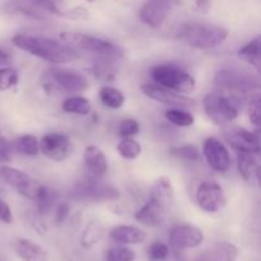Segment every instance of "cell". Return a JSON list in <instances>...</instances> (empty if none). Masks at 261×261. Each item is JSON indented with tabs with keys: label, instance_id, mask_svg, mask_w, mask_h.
Wrapping results in <instances>:
<instances>
[{
	"label": "cell",
	"instance_id": "cell-1",
	"mask_svg": "<svg viewBox=\"0 0 261 261\" xmlns=\"http://www.w3.org/2000/svg\"><path fill=\"white\" fill-rule=\"evenodd\" d=\"M12 42L22 51L54 64L71 63L78 59V54L71 46L43 36L18 33L13 36Z\"/></svg>",
	"mask_w": 261,
	"mask_h": 261
},
{
	"label": "cell",
	"instance_id": "cell-2",
	"mask_svg": "<svg viewBox=\"0 0 261 261\" xmlns=\"http://www.w3.org/2000/svg\"><path fill=\"white\" fill-rule=\"evenodd\" d=\"M229 31L226 27L208 23L186 22L178 28L177 38L190 47L211 50L221 46L227 40Z\"/></svg>",
	"mask_w": 261,
	"mask_h": 261
},
{
	"label": "cell",
	"instance_id": "cell-3",
	"mask_svg": "<svg viewBox=\"0 0 261 261\" xmlns=\"http://www.w3.org/2000/svg\"><path fill=\"white\" fill-rule=\"evenodd\" d=\"M150 75L157 84L177 93L188 94L195 89V79L175 64H161L154 66Z\"/></svg>",
	"mask_w": 261,
	"mask_h": 261
},
{
	"label": "cell",
	"instance_id": "cell-4",
	"mask_svg": "<svg viewBox=\"0 0 261 261\" xmlns=\"http://www.w3.org/2000/svg\"><path fill=\"white\" fill-rule=\"evenodd\" d=\"M61 42L71 46L73 48H81V50L89 51V53L98 54L102 56H121L122 50L119 46L114 45L110 41L103 38L96 37V36L87 35L82 32H61L59 35Z\"/></svg>",
	"mask_w": 261,
	"mask_h": 261
},
{
	"label": "cell",
	"instance_id": "cell-5",
	"mask_svg": "<svg viewBox=\"0 0 261 261\" xmlns=\"http://www.w3.org/2000/svg\"><path fill=\"white\" fill-rule=\"evenodd\" d=\"M204 110L209 119L217 125L231 124L239 117V105L231 97L222 93H209L204 97Z\"/></svg>",
	"mask_w": 261,
	"mask_h": 261
},
{
	"label": "cell",
	"instance_id": "cell-6",
	"mask_svg": "<svg viewBox=\"0 0 261 261\" xmlns=\"http://www.w3.org/2000/svg\"><path fill=\"white\" fill-rule=\"evenodd\" d=\"M71 195L83 201H107L119 199L120 190L109 184L101 182L98 178L88 177L74 186Z\"/></svg>",
	"mask_w": 261,
	"mask_h": 261
},
{
	"label": "cell",
	"instance_id": "cell-7",
	"mask_svg": "<svg viewBox=\"0 0 261 261\" xmlns=\"http://www.w3.org/2000/svg\"><path fill=\"white\" fill-rule=\"evenodd\" d=\"M214 84L219 89L232 93H249L259 88L257 82L252 75L236 69H221L214 76Z\"/></svg>",
	"mask_w": 261,
	"mask_h": 261
},
{
	"label": "cell",
	"instance_id": "cell-8",
	"mask_svg": "<svg viewBox=\"0 0 261 261\" xmlns=\"http://www.w3.org/2000/svg\"><path fill=\"white\" fill-rule=\"evenodd\" d=\"M180 0H147L139 10V18L144 24L158 28L166 22Z\"/></svg>",
	"mask_w": 261,
	"mask_h": 261
},
{
	"label": "cell",
	"instance_id": "cell-9",
	"mask_svg": "<svg viewBox=\"0 0 261 261\" xmlns=\"http://www.w3.org/2000/svg\"><path fill=\"white\" fill-rule=\"evenodd\" d=\"M0 177L4 182L12 186L17 193L23 195L24 198L35 200L40 184L18 168L10 167V166H2L0 167Z\"/></svg>",
	"mask_w": 261,
	"mask_h": 261
},
{
	"label": "cell",
	"instance_id": "cell-10",
	"mask_svg": "<svg viewBox=\"0 0 261 261\" xmlns=\"http://www.w3.org/2000/svg\"><path fill=\"white\" fill-rule=\"evenodd\" d=\"M196 201L203 211L216 213L226 206L227 198L219 184L203 182L196 191Z\"/></svg>",
	"mask_w": 261,
	"mask_h": 261
},
{
	"label": "cell",
	"instance_id": "cell-11",
	"mask_svg": "<svg viewBox=\"0 0 261 261\" xmlns=\"http://www.w3.org/2000/svg\"><path fill=\"white\" fill-rule=\"evenodd\" d=\"M203 153L208 165L217 172H227L231 168L232 161L228 149L217 138L211 137L204 140Z\"/></svg>",
	"mask_w": 261,
	"mask_h": 261
},
{
	"label": "cell",
	"instance_id": "cell-12",
	"mask_svg": "<svg viewBox=\"0 0 261 261\" xmlns=\"http://www.w3.org/2000/svg\"><path fill=\"white\" fill-rule=\"evenodd\" d=\"M40 152L50 160L60 162L66 160L73 152V144L66 135L50 133L40 142Z\"/></svg>",
	"mask_w": 261,
	"mask_h": 261
},
{
	"label": "cell",
	"instance_id": "cell-13",
	"mask_svg": "<svg viewBox=\"0 0 261 261\" xmlns=\"http://www.w3.org/2000/svg\"><path fill=\"white\" fill-rule=\"evenodd\" d=\"M224 138L228 144L239 153H260V138L255 132L244 129V127H232L224 132Z\"/></svg>",
	"mask_w": 261,
	"mask_h": 261
},
{
	"label": "cell",
	"instance_id": "cell-14",
	"mask_svg": "<svg viewBox=\"0 0 261 261\" xmlns=\"http://www.w3.org/2000/svg\"><path fill=\"white\" fill-rule=\"evenodd\" d=\"M204 233L200 228L191 224H182L172 229L170 234V246L175 251L194 249L203 244Z\"/></svg>",
	"mask_w": 261,
	"mask_h": 261
},
{
	"label": "cell",
	"instance_id": "cell-15",
	"mask_svg": "<svg viewBox=\"0 0 261 261\" xmlns=\"http://www.w3.org/2000/svg\"><path fill=\"white\" fill-rule=\"evenodd\" d=\"M143 93L154 101L168 105V106H193L194 101L184 94L177 93L172 89L165 88L157 83H145L140 87Z\"/></svg>",
	"mask_w": 261,
	"mask_h": 261
},
{
	"label": "cell",
	"instance_id": "cell-16",
	"mask_svg": "<svg viewBox=\"0 0 261 261\" xmlns=\"http://www.w3.org/2000/svg\"><path fill=\"white\" fill-rule=\"evenodd\" d=\"M50 75L61 88L69 92H83L89 86L86 76L71 69L55 68L50 71Z\"/></svg>",
	"mask_w": 261,
	"mask_h": 261
},
{
	"label": "cell",
	"instance_id": "cell-17",
	"mask_svg": "<svg viewBox=\"0 0 261 261\" xmlns=\"http://www.w3.org/2000/svg\"><path fill=\"white\" fill-rule=\"evenodd\" d=\"M149 201L154 203L163 211L168 212L175 203V190L171 181L166 177H161L153 184L149 193Z\"/></svg>",
	"mask_w": 261,
	"mask_h": 261
},
{
	"label": "cell",
	"instance_id": "cell-18",
	"mask_svg": "<svg viewBox=\"0 0 261 261\" xmlns=\"http://www.w3.org/2000/svg\"><path fill=\"white\" fill-rule=\"evenodd\" d=\"M84 166L89 176L94 178L103 177L109 168L106 155L96 145H88L84 150Z\"/></svg>",
	"mask_w": 261,
	"mask_h": 261
},
{
	"label": "cell",
	"instance_id": "cell-19",
	"mask_svg": "<svg viewBox=\"0 0 261 261\" xmlns=\"http://www.w3.org/2000/svg\"><path fill=\"white\" fill-rule=\"evenodd\" d=\"M239 250L231 242H218L200 254L195 261H236Z\"/></svg>",
	"mask_w": 261,
	"mask_h": 261
},
{
	"label": "cell",
	"instance_id": "cell-20",
	"mask_svg": "<svg viewBox=\"0 0 261 261\" xmlns=\"http://www.w3.org/2000/svg\"><path fill=\"white\" fill-rule=\"evenodd\" d=\"M110 237H111L112 241L120 245H138L145 241L147 233L139 227L122 224V226L112 228L110 232Z\"/></svg>",
	"mask_w": 261,
	"mask_h": 261
},
{
	"label": "cell",
	"instance_id": "cell-21",
	"mask_svg": "<svg viewBox=\"0 0 261 261\" xmlns=\"http://www.w3.org/2000/svg\"><path fill=\"white\" fill-rule=\"evenodd\" d=\"M257 155L259 154L237 152V168H239L240 175L247 182L259 181L260 165Z\"/></svg>",
	"mask_w": 261,
	"mask_h": 261
},
{
	"label": "cell",
	"instance_id": "cell-22",
	"mask_svg": "<svg viewBox=\"0 0 261 261\" xmlns=\"http://www.w3.org/2000/svg\"><path fill=\"white\" fill-rule=\"evenodd\" d=\"M166 216H167V212L148 200L147 204H144L142 208L135 212L134 218L140 224H144L148 227H157L165 221Z\"/></svg>",
	"mask_w": 261,
	"mask_h": 261
},
{
	"label": "cell",
	"instance_id": "cell-23",
	"mask_svg": "<svg viewBox=\"0 0 261 261\" xmlns=\"http://www.w3.org/2000/svg\"><path fill=\"white\" fill-rule=\"evenodd\" d=\"M15 251L23 261H48L45 249L28 239H18L15 241Z\"/></svg>",
	"mask_w": 261,
	"mask_h": 261
},
{
	"label": "cell",
	"instance_id": "cell-24",
	"mask_svg": "<svg viewBox=\"0 0 261 261\" xmlns=\"http://www.w3.org/2000/svg\"><path fill=\"white\" fill-rule=\"evenodd\" d=\"M239 58L241 60L246 61L250 65L254 66L255 69L259 70L260 68V37H255L254 40L250 41L247 45H245L244 47L240 48L239 51Z\"/></svg>",
	"mask_w": 261,
	"mask_h": 261
},
{
	"label": "cell",
	"instance_id": "cell-25",
	"mask_svg": "<svg viewBox=\"0 0 261 261\" xmlns=\"http://www.w3.org/2000/svg\"><path fill=\"white\" fill-rule=\"evenodd\" d=\"M56 193L53 189L47 188L45 185H40L37 194H36V205H37V212L41 214H46L51 211L56 201Z\"/></svg>",
	"mask_w": 261,
	"mask_h": 261
},
{
	"label": "cell",
	"instance_id": "cell-26",
	"mask_svg": "<svg viewBox=\"0 0 261 261\" xmlns=\"http://www.w3.org/2000/svg\"><path fill=\"white\" fill-rule=\"evenodd\" d=\"M101 102L109 109H120L125 103V96L120 89L115 87H103L99 91Z\"/></svg>",
	"mask_w": 261,
	"mask_h": 261
},
{
	"label": "cell",
	"instance_id": "cell-27",
	"mask_svg": "<svg viewBox=\"0 0 261 261\" xmlns=\"http://www.w3.org/2000/svg\"><path fill=\"white\" fill-rule=\"evenodd\" d=\"M15 150L28 157H36L40 153V143L38 139L32 134H25L15 139Z\"/></svg>",
	"mask_w": 261,
	"mask_h": 261
},
{
	"label": "cell",
	"instance_id": "cell-28",
	"mask_svg": "<svg viewBox=\"0 0 261 261\" xmlns=\"http://www.w3.org/2000/svg\"><path fill=\"white\" fill-rule=\"evenodd\" d=\"M63 110L68 114H75V115H88L91 112V102L84 97H69L61 105Z\"/></svg>",
	"mask_w": 261,
	"mask_h": 261
},
{
	"label": "cell",
	"instance_id": "cell-29",
	"mask_svg": "<svg viewBox=\"0 0 261 261\" xmlns=\"http://www.w3.org/2000/svg\"><path fill=\"white\" fill-rule=\"evenodd\" d=\"M166 120L171 122V124L176 125L180 127H188L195 122V117L193 114L188 111H184L180 109H171L165 112Z\"/></svg>",
	"mask_w": 261,
	"mask_h": 261
},
{
	"label": "cell",
	"instance_id": "cell-30",
	"mask_svg": "<svg viewBox=\"0 0 261 261\" xmlns=\"http://www.w3.org/2000/svg\"><path fill=\"white\" fill-rule=\"evenodd\" d=\"M102 236H103V228L101 224L97 222H91L82 234V246L89 249V247L94 246L102 239Z\"/></svg>",
	"mask_w": 261,
	"mask_h": 261
},
{
	"label": "cell",
	"instance_id": "cell-31",
	"mask_svg": "<svg viewBox=\"0 0 261 261\" xmlns=\"http://www.w3.org/2000/svg\"><path fill=\"white\" fill-rule=\"evenodd\" d=\"M117 153L125 160H135L142 153V145L132 138H124L117 144Z\"/></svg>",
	"mask_w": 261,
	"mask_h": 261
},
{
	"label": "cell",
	"instance_id": "cell-32",
	"mask_svg": "<svg viewBox=\"0 0 261 261\" xmlns=\"http://www.w3.org/2000/svg\"><path fill=\"white\" fill-rule=\"evenodd\" d=\"M19 81V74L14 68H2L0 69V92H5L8 89L17 86Z\"/></svg>",
	"mask_w": 261,
	"mask_h": 261
},
{
	"label": "cell",
	"instance_id": "cell-33",
	"mask_svg": "<svg viewBox=\"0 0 261 261\" xmlns=\"http://www.w3.org/2000/svg\"><path fill=\"white\" fill-rule=\"evenodd\" d=\"M106 261H134L135 254L132 249L125 246H115L106 251Z\"/></svg>",
	"mask_w": 261,
	"mask_h": 261
},
{
	"label": "cell",
	"instance_id": "cell-34",
	"mask_svg": "<svg viewBox=\"0 0 261 261\" xmlns=\"http://www.w3.org/2000/svg\"><path fill=\"white\" fill-rule=\"evenodd\" d=\"M171 154L188 161H198L200 158V152H199L198 147L194 144H184L181 147L172 148Z\"/></svg>",
	"mask_w": 261,
	"mask_h": 261
},
{
	"label": "cell",
	"instance_id": "cell-35",
	"mask_svg": "<svg viewBox=\"0 0 261 261\" xmlns=\"http://www.w3.org/2000/svg\"><path fill=\"white\" fill-rule=\"evenodd\" d=\"M36 9L40 10L41 13L47 17V15H58V17H63L64 13L58 8V5L53 2V0H28Z\"/></svg>",
	"mask_w": 261,
	"mask_h": 261
},
{
	"label": "cell",
	"instance_id": "cell-36",
	"mask_svg": "<svg viewBox=\"0 0 261 261\" xmlns=\"http://www.w3.org/2000/svg\"><path fill=\"white\" fill-rule=\"evenodd\" d=\"M140 125L137 120L134 119H125L119 126V134L122 138H132L139 134Z\"/></svg>",
	"mask_w": 261,
	"mask_h": 261
},
{
	"label": "cell",
	"instance_id": "cell-37",
	"mask_svg": "<svg viewBox=\"0 0 261 261\" xmlns=\"http://www.w3.org/2000/svg\"><path fill=\"white\" fill-rule=\"evenodd\" d=\"M27 219L28 223L41 234H45L47 232V226L45 223V219H43V214H41L37 211H30L27 213Z\"/></svg>",
	"mask_w": 261,
	"mask_h": 261
},
{
	"label": "cell",
	"instance_id": "cell-38",
	"mask_svg": "<svg viewBox=\"0 0 261 261\" xmlns=\"http://www.w3.org/2000/svg\"><path fill=\"white\" fill-rule=\"evenodd\" d=\"M168 252H170L168 246L163 244V242H154V244L150 245L149 250H148L149 259L152 261L166 260V257L168 256Z\"/></svg>",
	"mask_w": 261,
	"mask_h": 261
},
{
	"label": "cell",
	"instance_id": "cell-39",
	"mask_svg": "<svg viewBox=\"0 0 261 261\" xmlns=\"http://www.w3.org/2000/svg\"><path fill=\"white\" fill-rule=\"evenodd\" d=\"M260 97L255 96L254 98L251 99L249 106V116H250V121L252 122V125H255L256 127L260 126L261 122V116H260Z\"/></svg>",
	"mask_w": 261,
	"mask_h": 261
},
{
	"label": "cell",
	"instance_id": "cell-40",
	"mask_svg": "<svg viewBox=\"0 0 261 261\" xmlns=\"http://www.w3.org/2000/svg\"><path fill=\"white\" fill-rule=\"evenodd\" d=\"M12 161V145L8 140L0 137V163H7Z\"/></svg>",
	"mask_w": 261,
	"mask_h": 261
},
{
	"label": "cell",
	"instance_id": "cell-41",
	"mask_svg": "<svg viewBox=\"0 0 261 261\" xmlns=\"http://www.w3.org/2000/svg\"><path fill=\"white\" fill-rule=\"evenodd\" d=\"M64 15L69 18V19H79V20H87L89 18V12L83 7H75L70 9L69 12L64 13Z\"/></svg>",
	"mask_w": 261,
	"mask_h": 261
},
{
	"label": "cell",
	"instance_id": "cell-42",
	"mask_svg": "<svg viewBox=\"0 0 261 261\" xmlns=\"http://www.w3.org/2000/svg\"><path fill=\"white\" fill-rule=\"evenodd\" d=\"M69 212H70V208L66 203H60L58 206H56V212H55V221L58 224L64 223L66 221L69 216Z\"/></svg>",
	"mask_w": 261,
	"mask_h": 261
},
{
	"label": "cell",
	"instance_id": "cell-43",
	"mask_svg": "<svg viewBox=\"0 0 261 261\" xmlns=\"http://www.w3.org/2000/svg\"><path fill=\"white\" fill-rule=\"evenodd\" d=\"M0 221L5 224H10L13 222V214L9 205L4 200L0 199Z\"/></svg>",
	"mask_w": 261,
	"mask_h": 261
},
{
	"label": "cell",
	"instance_id": "cell-44",
	"mask_svg": "<svg viewBox=\"0 0 261 261\" xmlns=\"http://www.w3.org/2000/svg\"><path fill=\"white\" fill-rule=\"evenodd\" d=\"M10 61V56L8 55L5 51L0 50V66L5 65V64H8Z\"/></svg>",
	"mask_w": 261,
	"mask_h": 261
},
{
	"label": "cell",
	"instance_id": "cell-45",
	"mask_svg": "<svg viewBox=\"0 0 261 261\" xmlns=\"http://www.w3.org/2000/svg\"><path fill=\"white\" fill-rule=\"evenodd\" d=\"M86 2L87 3H94V2H96V0H86Z\"/></svg>",
	"mask_w": 261,
	"mask_h": 261
},
{
	"label": "cell",
	"instance_id": "cell-46",
	"mask_svg": "<svg viewBox=\"0 0 261 261\" xmlns=\"http://www.w3.org/2000/svg\"><path fill=\"white\" fill-rule=\"evenodd\" d=\"M0 261H4V260H3V259H2V257H0Z\"/></svg>",
	"mask_w": 261,
	"mask_h": 261
}]
</instances>
